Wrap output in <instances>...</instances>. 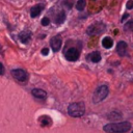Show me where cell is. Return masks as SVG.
Wrapping results in <instances>:
<instances>
[{"instance_id":"6da1fadb","label":"cell","mask_w":133,"mask_h":133,"mask_svg":"<svg viewBox=\"0 0 133 133\" xmlns=\"http://www.w3.org/2000/svg\"><path fill=\"white\" fill-rule=\"evenodd\" d=\"M103 129L107 133H126L131 129V124L129 122L109 123L105 125Z\"/></svg>"},{"instance_id":"7a4b0ae2","label":"cell","mask_w":133,"mask_h":133,"mask_svg":"<svg viewBox=\"0 0 133 133\" xmlns=\"http://www.w3.org/2000/svg\"><path fill=\"white\" fill-rule=\"evenodd\" d=\"M85 112V106L83 103H72L68 107V113L73 117H80Z\"/></svg>"},{"instance_id":"3957f363","label":"cell","mask_w":133,"mask_h":133,"mask_svg":"<svg viewBox=\"0 0 133 133\" xmlns=\"http://www.w3.org/2000/svg\"><path fill=\"white\" fill-rule=\"evenodd\" d=\"M108 92H109V89H108V86L107 85H101V86H99L95 90V92H94L92 102L95 104H98V103L102 102L103 100L106 99V97L108 96Z\"/></svg>"},{"instance_id":"277c9868","label":"cell","mask_w":133,"mask_h":133,"mask_svg":"<svg viewBox=\"0 0 133 133\" xmlns=\"http://www.w3.org/2000/svg\"><path fill=\"white\" fill-rule=\"evenodd\" d=\"M104 30H105V25L102 22H97L88 26L87 33L89 35H98V34H101Z\"/></svg>"},{"instance_id":"5b68a950","label":"cell","mask_w":133,"mask_h":133,"mask_svg":"<svg viewBox=\"0 0 133 133\" xmlns=\"http://www.w3.org/2000/svg\"><path fill=\"white\" fill-rule=\"evenodd\" d=\"M11 75H12V77H14L15 79H17V80L20 81V82H25V81H27V78H28L27 73H26L24 70H22V69L12 70V71H11Z\"/></svg>"},{"instance_id":"8992f818","label":"cell","mask_w":133,"mask_h":133,"mask_svg":"<svg viewBox=\"0 0 133 133\" xmlns=\"http://www.w3.org/2000/svg\"><path fill=\"white\" fill-rule=\"evenodd\" d=\"M65 58L70 61H75L79 58V51L76 48H70L65 51Z\"/></svg>"},{"instance_id":"52a82bcc","label":"cell","mask_w":133,"mask_h":133,"mask_svg":"<svg viewBox=\"0 0 133 133\" xmlns=\"http://www.w3.org/2000/svg\"><path fill=\"white\" fill-rule=\"evenodd\" d=\"M50 46L54 52H57L61 48V38L59 36H54L50 41Z\"/></svg>"},{"instance_id":"ba28073f","label":"cell","mask_w":133,"mask_h":133,"mask_svg":"<svg viewBox=\"0 0 133 133\" xmlns=\"http://www.w3.org/2000/svg\"><path fill=\"white\" fill-rule=\"evenodd\" d=\"M127 49H128V46H127V43L126 42H118L117 43V46H116V52L118 53L119 56H125L127 54Z\"/></svg>"},{"instance_id":"9c48e42d","label":"cell","mask_w":133,"mask_h":133,"mask_svg":"<svg viewBox=\"0 0 133 133\" xmlns=\"http://www.w3.org/2000/svg\"><path fill=\"white\" fill-rule=\"evenodd\" d=\"M19 38L23 44H27L31 38V32L28 30H24L19 34Z\"/></svg>"},{"instance_id":"30bf717a","label":"cell","mask_w":133,"mask_h":133,"mask_svg":"<svg viewBox=\"0 0 133 133\" xmlns=\"http://www.w3.org/2000/svg\"><path fill=\"white\" fill-rule=\"evenodd\" d=\"M31 92H32L33 97H35L36 99H46V97H47V92L43 89H39V88L32 89Z\"/></svg>"},{"instance_id":"8fae6325","label":"cell","mask_w":133,"mask_h":133,"mask_svg":"<svg viewBox=\"0 0 133 133\" xmlns=\"http://www.w3.org/2000/svg\"><path fill=\"white\" fill-rule=\"evenodd\" d=\"M42 9H43V5H41V4L34 5V6L31 8V10H30V16H31V18H36V17L41 14Z\"/></svg>"},{"instance_id":"7c38bea8","label":"cell","mask_w":133,"mask_h":133,"mask_svg":"<svg viewBox=\"0 0 133 133\" xmlns=\"http://www.w3.org/2000/svg\"><path fill=\"white\" fill-rule=\"evenodd\" d=\"M87 59L88 60H90L91 62H95V63H97V62H99L100 60H101V54L99 53V52H92V53H90L88 56H87Z\"/></svg>"},{"instance_id":"4fadbf2b","label":"cell","mask_w":133,"mask_h":133,"mask_svg":"<svg viewBox=\"0 0 133 133\" xmlns=\"http://www.w3.org/2000/svg\"><path fill=\"white\" fill-rule=\"evenodd\" d=\"M102 45H103L104 48H106V49H110V48L112 47V45H113V41H112L111 37L106 36V37L103 38V41H102Z\"/></svg>"},{"instance_id":"5bb4252c","label":"cell","mask_w":133,"mask_h":133,"mask_svg":"<svg viewBox=\"0 0 133 133\" xmlns=\"http://www.w3.org/2000/svg\"><path fill=\"white\" fill-rule=\"evenodd\" d=\"M39 122H41V125L42 126H50L52 124V119L50 116L48 115H43L39 117Z\"/></svg>"},{"instance_id":"9a60e30c","label":"cell","mask_w":133,"mask_h":133,"mask_svg":"<svg viewBox=\"0 0 133 133\" xmlns=\"http://www.w3.org/2000/svg\"><path fill=\"white\" fill-rule=\"evenodd\" d=\"M64 20H65V12H64L63 10H60V11L57 14L56 18H55L56 24H62V23L64 22Z\"/></svg>"},{"instance_id":"2e32d148","label":"cell","mask_w":133,"mask_h":133,"mask_svg":"<svg viewBox=\"0 0 133 133\" xmlns=\"http://www.w3.org/2000/svg\"><path fill=\"white\" fill-rule=\"evenodd\" d=\"M107 117H108V119H110V121H117V119L122 118V113H119V112H117V111H111V112L107 115Z\"/></svg>"},{"instance_id":"e0dca14e","label":"cell","mask_w":133,"mask_h":133,"mask_svg":"<svg viewBox=\"0 0 133 133\" xmlns=\"http://www.w3.org/2000/svg\"><path fill=\"white\" fill-rule=\"evenodd\" d=\"M85 4H86L85 0H78L76 3V8L78 10H83L85 8Z\"/></svg>"},{"instance_id":"ac0fdd59","label":"cell","mask_w":133,"mask_h":133,"mask_svg":"<svg viewBox=\"0 0 133 133\" xmlns=\"http://www.w3.org/2000/svg\"><path fill=\"white\" fill-rule=\"evenodd\" d=\"M49 24H50V20L45 17V18L42 20V25H43V26H48Z\"/></svg>"},{"instance_id":"d6986e66","label":"cell","mask_w":133,"mask_h":133,"mask_svg":"<svg viewBox=\"0 0 133 133\" xmlns=\"http://www.w3.org/2000/svg\"><path fill=\"white\" fill-rule=\"evenodd\" d=\"M132 26H133V21H130V22H129V23H127V24H126V25H125V28H126V29H127V30H128V28H129V29H131V30H132V28H133V27H132Z\"/></svg>"},{"instance_id":"ffe728a7","label":"cell","mask_w":133,"mask_h":133,"mask_svg":"<svg viewBox=\"0 0 133 133\" xmlns=\"http://www.w3.org/2000/svg\"><path fill=\"white\" fill-rule=\"evenodd\" d=\"M127 8H129V9L133 8V1H132V0H129V1L127 2Z\"/></svg>"},{"instance_id":"44dd1931","label":"cell","mask_w":133,"mask_h":133,"mask_svg":"<svg viewBox=\"0 0 133 133\" xmlns=\"http://www.w3.org/2000/svg\"><path fill=\"white\" fill-rule=\"evenodd\" d=\"M48 53H49V49H48V48L42 49V54H43V55H47Z\"/></svg>"},{"instance_id":"7402d4cb","label":"cell","mask_w":133,"mask_h":133,"mask_svg":"<svg viewBox=\"0 0 133 133\" xmlns=\"http://www.w3.org/2000/svg\"><path fill=\"white\" fill-rule=\"evenodd\" d=\"M4 71H5V70H4V66H3V64L0 62V75H3V74H4Z\"/></svg>"},{"instance_id":"603a6c76","label":"cell","mask_w":133,"mask_h":133,"mask_svg":"<svg viewBox=\"0 0 133 133\" xmlns=\"http://www.w3.org/2000/svg\"><path fill=\"white\" fill-rule=\"evenodd\" d=\"M1 50H2V48H1V46H0V52H1Z\"/></svg>"},{"instance_id":"cb8c5ba5","label":"cell","mask_w":133,"mask_h":133,"mask_svg":"<svg viewBox=\"0 0 133 133\" xmlns=\"http://www.w3.org/2000/svg\"><path fill=\"white\" fill-rule=\"evenodd\" d=\"M132 133H133V132H132Z\"/></svg>"}]
</instances>
